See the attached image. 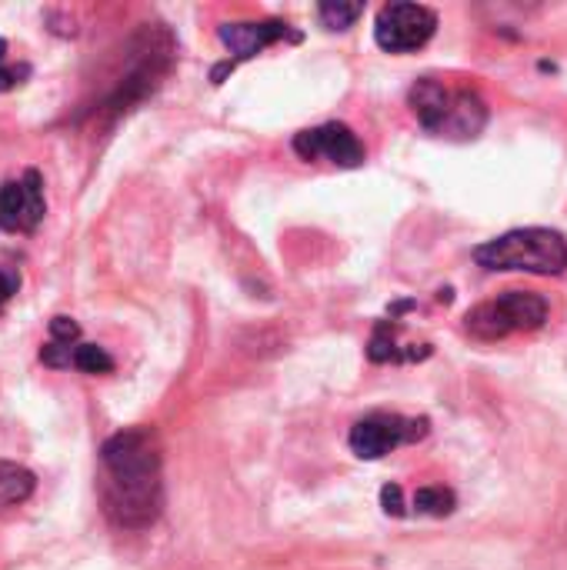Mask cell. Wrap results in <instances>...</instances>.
Here are the masks:
<instances>
[{
	"mask_svg": "<svg viewBox=\"0 0 567 570\" xmlns=\"http://www.w3.org/2000/svg\"><path fill=\"white\" fill-rule=\"evenodd\" d=\"M37 488V478L13 464V461H0V508H13V504H23Z\"/></svg>",
	"mask_w": 567,
	"mask_h": 570,
	"instance_id": "30bf717a",
	"label": "cell"
},
{
	"mask_svg": "<svg viewBox=\"0 0 567 570\" xmlns=\"http://www.w3.org/2000/svg\"><path fill=\"white\" fill-rule=\"evenodd\" d=\"M408 104H411L418 124L438 137L471 140L488 124V107L478 90L454 87V83H444L434 77L418 80L408 94Z\"/></svg>",
	"mask_w": 567,
	"mask_h": 570,
	"instance_id": "7a4b0ae2",
	"label": "cell"
},
{
	"mask_svg": "<svg viewBox=\"0 0 567 570\" xmlns=\"http://www.w3.org/2000/svg\"><path fill=\"white\" fill-rule=\"evenodd\" d=\"M454 494L448 488H421L414 494V511L418 514H428V518H444L454 511Z\"/></svg>",
	"mask_w": 567,
	"mask_h": 570,
	"instance_id": "7c38bea8",
	"label": "cell"
},
{
	"mask_svg": "<svg viewBox=\"0 0 567 570\" xmlns=\"http://www.w3.org/2000/svg\"><path fill=\"white\" fill-rule=\"evenodd\" d=\"M478 267L495 274H541L555 277L565 274L567 267V240L558 230L548 227H521L508 230L475 250Z\"/></svg>",
	"mask_w": 567,
	"mask_h": 570,
	"instance_id": "3957f363",
	"label": "cell"
},
{
	"mask_svg": "<svg viewBox=\"0 0 567 570\" xmlns=\"http://www.w3.org/2000/svg\"><path fill=\"white\" fill-rule=\"evenodd\" d=\"M381 501H384V511H388V514H404V508H401V488H398V484L384 488V491H381Z\"/></svg>",
	"mask_w": 567,
	"mask_h": 570,
	"instance_id": "e0dca14e",
	"label": "cell"
},
{
	"mask_svg": "<svg viewBox=\"0 0 567 570\" xmlns=\"http://www.w3.org/2000/svg\"><path fill=\"white\" fill-rule=\"evenodd\" d=\"M70 367H77L84 374H110L114 371V357L104 347H97V344H77L74 357H70Z\"/></svg>",
	"mask_w": 567,
	"mask_h": 570,
	"instance_id": "8fae6325",
	"label": "cell"
},
{
	"mask_svg": "<svg viewBox=\"0 0 567 570\" xmlns=\"http://www.w3.org/2000/svg\"><path fill=\"white\" fill-rule=\"evenodd\" d=\"M77 337H80L77 321H70V317H53L50 321V341H57V344H77Z\"/></svg>",
	"mask_w": 567,
	"mask_h": 570,
	"instance_id": "9a60e30c",
	"label": "cell"
},
{
	"mask_svg": "<svg viewBox=\"0 0 567 570\" xmlns=\"http://www.w3.org/2000/svg\"><path fill=\"white\" fill-rule=\"evenodd\" d=\"M421 438H428L424 417L418 421V417H401V414H368L351 428L348 444L361 461H381L384 454L404 444H414Z\"/></svg>",
	"mask_w": 567,
	"mask_h": 570,
	"instance_id": "5b68a950",
	"label": "cell"
},
{
	"mask_svg": "<svg viewBox=\"0 0 567 570\" xmlns=\"http://www.w3.org/2000/svg\"><path fill=\"white\" fill-rule=\"evenodd\" d=\"M294 150L304 160H331L334 167H361L368 150L358 140V134L348 124H321V127H307L294 137Z\"/></svg>",
	"mask_w": 567,
	"mask_h": 570,
	"instance_id": "52a82bcc",
	"label": "cell"
},
{
	"mask_svg": "<svg viewBox=\"0 0 567 570\" xmlns=\"http://www.w3.org/2000/svg\"><path fill=\"white\" fill-rule=\"evenodd\" d=\"M364 13V3H321L317 7V17L328 30H348L358 17Z\"/></svg>",
	"mask_w": 567,
	"mask_h": 570,
	"instance_id": "4fadbf2b",
	"label": "cell"
},
{
	"mask_svg": "<svg viewBox=\"0 0 567 570\" xmlns=\"http://www.w3.org/2000/svg\"><path fill=\"white\" fill-rule=\"evenodd\" d=\"M281 37H294V40H297V33H291V27H287L284 20H261V23H224V27H221V43H224V47L234 53L231 67H234V63H241V60H251V57H257L264 47L277 43Z\"/></svg>",
	"mask_w": 567,
	"mask_h": 570,
	"instance_id": "9c48e42d",
	"label": "cell"
},
{
	"mask_svg": "<svg viewBox=\"0 0 567 570\" xmlns=\"http://www.w3.org/2000/svg\"><path fill=\"white\" fill-rule=\"evenodd\" d=\"M438 30V13L424 3H388L374 20V40L388 53L421 50Z\"/></svg>",
	"mask_w": 567,
	"mask_h": 570,
	"instance_id": "8992f818",
	"label": "cell"
},
{
	"mask_svg": "<svg viewBox=\"0 0 567 570\" xmlns=\"http://www.w3.org/2000/svg\"><path fill=\"white\" fill-rule=\"evenodd\" d=\"M47 214L43 200V177L37 170H23L17 180H7L0 187V227L3 230H20L30 234Z\"/></svg>",
	"mask_w": 567,
	"mask_h": 570,
	"instance_id": "ba28073f",
	"label": "cell"
},
{
	"mask_svg": "<svg viewBox=\"0 0 567 570\" xmlns=\"http://www.w3.org/2000/svg\"><path fill=\"white\" fill-rule=\"evenodd\" d=\"M548 321V301L535 291H505L495 301L468 311L465 327L478 341H501L508 334L538 331Z\"/></svg>",
	"mask_w": 567,
	"mask_h": 570,
	"instance_id": "277c9868",
	"label": "cell"
},
{
	"mask_svg": "<svg viewBox=\"0 0 567 570\" xmlns=\"http://www.w3.org/2000/svg\"><path fill=\"white\" fill-rule=\"evenodd\" d=\"M104 511L117 528L144 531L164 511V478H160V444L150 428H127L104 441Z\"/></svg>",
	"mask_w": 567,
	"mask_h": 570,
	"instance_id": "6da1fadb",
	"label": "cell"
},
{
	"mask_svg": "<svg viewBox=\"0 0 567 570\" xmlns=\"http://www.w3.org/2000/svg\"><path fill=\"white\" fill-rule=\"evenodd\" d=\"M27 77H30V67H27V63H20V67L7 63V40L0 37V94L20 87Z\"/></svg>",
	"mask_w": 567,
	"mask_h": 570,
	"instance_id": "5bb4252c",
	"label": "cell"
},
{
	"mask_svg": "<svg viewBox=\"0 0 567 570\" xmlns=\"http://www.w3.org/2000/svg\"><path fill=\"white\" fill-rule=\"evenodd\" d=\"M17 291H20V274L10 271V267H3V271H0V304L10 301Z\"/></svg>",
	"mask_w": 567,
	"mask_h": 570,
	"instance_id": "2e32d148",
	"label": "cell"
}]
</instances>
